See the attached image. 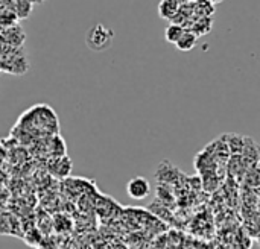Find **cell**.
I'll return each instance as SVG.
<instances>
[{
	"mask_svg": "<svg viewBox=\"0 0 260 249\" xmlns=\"http://www.w3.org/2000/svg\"><path fill=\"white\" fill-rule=\"evenodd\" d=\"M195 2H197V0H195Z\"/></svg>",
	"mask_w": 260,
	"mask_h": 249,
	"instance_id": "5bb4252c",
	"label": "cell"
},
{
	"mask_svg": "<svg viewBox=\"0 0 260 249\" xmlns=\"http://www.w3.org/2000/svg\"><path fill=\"white\" fill-rule=\"evenodd\" d=\"M2 40H3V43H6V46L17 49L24 41V32L18 26H14V27L5 29V32L2 35Z\"/></svg>",
	"mask_w": 260,
	"mask_h": 249,
	"instance_id": "3957f363",
	"label": "cell"
},
{
	"mask_svg": "<svg viewBox=\"0 0 260 249\" xmlns=\"http://www.w3.org/2000/svg\"><path fill=\"white\" fill-rule=\"evenodd\" d=\"M184 30H186V29H184L183 26H178V24L171 23V24L166 27V30H165V40H166L168 43H171V44H175V43L180 40V37L183 35Z\"/></svg>",
	"mask_w": 260,
	"mask_h": 249,
	"instance_id": "9c48e42d",
	"label": "cell"
},
{
	"mask_svg": "<svg viewBox=\"0 0 260 249\" xmlns=\"http://www.w3.org/2000/svg\"><path fill=\"white\" fill-rule=\"evenodd\" d=\"M126 193L131 199L142 201L149 196L151 193V184L143 176H134L126 184Z\"/></svg>",
	"mask_w": 260,
	"mask_h": 249,
	"instance_id": "7a4b0ae2",
	"label": "cell"
},
{
	"mask_svg": "<svg viewBox=\"0 0 260 249\" xmlns=\"http://www.w3.org/2000/svg\"><path fill=\"white\" fill-rule=\"evenodd\" d=\"M17 23H18V18H17V15L14 14L12 9L5 8V9L0 11V27L9 29V27L17 26Z\"/></svg>",
	"mask_w": 260,
	"mask_h": 249,
	"instance_id": "ba28073f",
	"label": "cell"
},
{
	"mask_svg": "<svg viewBox=\"0 0 260 249\" xmlns=\"http://www.w3.org/2000/svg\"><path fill=\"white\" fill-rule=\"evenodd\" d=\"M178 8H180V3L177 0H160L158 15H160V18L171 21L175 17V14L178 12Z\"/></svg>",
	"mask_w": 260,
	"mask_h": 249,
	"instance_id": "5b68a950",
	"label": "cell"
},
{
	"mask_svg": "<svg viewBox=\"0 0 260 249\" xmlns=\"http://www.w3.org/2000/svg\"><path fill=\"white\" fill-rule=\"evenodd\" d=\"M177 2H178V3H180V5H181V3H187V2H189V0H177Z\"/></svg>",
	"mask_w": 260,
	"mask_h": 249,
	"instance_id": "4fadbf2b",
	"label": "cell"
},
{
	"mask_svg": "<svg viewBox=\"0 0 260 249\" xmlns=\"http://www.w3.org/2000/svg\"><path fill=\"white\" fill-rule=\"evenodd\" d=\"M197 41H198V37L186 29L183 32V35L180 37V40L175 43V47L178 50H181V52H189V50H192L197 46Z\"/></svg>",
	"mask_w": 260,
	"mask_h": 249,
	"instance_id": "8992f818",
	"label": "cell"
},
{
	"mask_svg": "<svg viewBox=\"0 0 260 249\" xmlns=\"http://www.w3.org/2000/svg\"><path fill=\"white\" fill-rule=\"evenodd\" d=\"M6 154H8V152H6V148L0 143V166L5 163V160H6Z\"/></svg>",
	"mask_w": 260,
	"mask_h": 249,
	"instance_id": "30bf717a",
	"label": "cell"
},
{
	"mask_svg": "<svg viewBox=\"0 0 260 249\" xmlns=\"http://www.w3.org/2000/svg\"><path fill=\"white\" fill-rule=\"evenodd\" d=\"M213 27V20L210 17H197V20L192 23V26L187 29L192 33H195L197 37H203L207 35Z\"/></svg>",
	"mask_w": 260,
	"mask_h": 249,
	"instance_id": "277c9868",
	"label": "cell"
},
{
	"mask_svg": "<svg viewBox=\"0 0 260 249\" xmlns=\"http://www.w3.org/2000/svg\"><path fill=\"white\" fill-rule=\"evenodd\" d=\"M114 30L102 23L91 26L85 33V44L93 52H104L111 47L114 41Z\"/></svg>",
	"mask_w": 260,
	"mask_h": 249,
	"instance_id": "6da1fadb",
	"label": "cell"
},
{
	"mask_svg": "<svg viewBox=\"0 0 260 249\" xmlns=\"http://www.w3.org/2000/svg\"><path fill=\"white\" fill-rule=\"evenodd\" d=\"M14 14L18 20H24L32 12V2L30 0H14Z\"/></svg>",
	"mask_w": 260,
	"mask_h": 249,
	"instance_id": "52a82bcc",
	"label": "cell"
},
{
	"mask_svg": "<svg viewBox=\"0 0 260 249\" xmlns=\"http://www.w3.org/2000/svg\"><path fill=\"white\" fill-rule=\"evenodd\" d=\"M30 2H32V5H34V3H41V2H44V0H30Z\"/></svg>",
	"mask_w": 260,
	"mask_h": 249,
	"instance_id": "7c38bea8",
	"label": "cell"
},
{
	"mask_svg": "<svg viewBox=\"0 0 260 249\" xmlns=\"http://www.w3.org/2000/svg\"><path fill=\"white\" fill-rule=\"evenodd\" d=\"M209 2H210L212 5H218V3H221L222 0H209Z\"/></svg>",
	"mask_w": 260,
	"mask_h": 249,
	"instance_id": "8fae6325",
	"label": "cell"
}]
</instances>
